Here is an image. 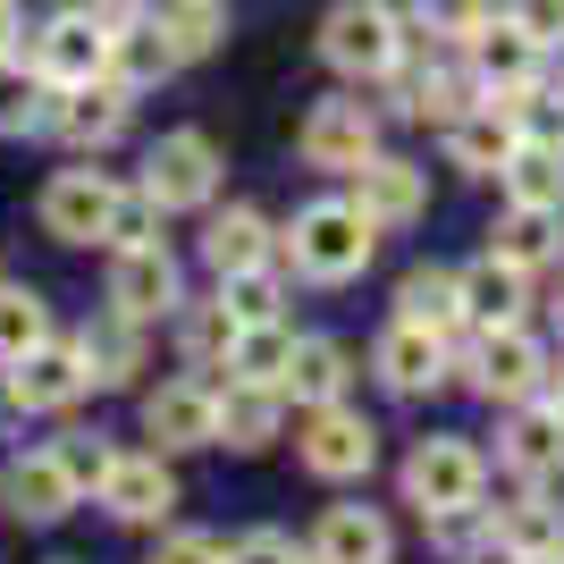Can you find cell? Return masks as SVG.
I'll return each mask as SVG.
<instances>
[{"label":"cell","mask_w":564,"mask_h":564,"mask_svg":"<svg viewBox=\"0 0 564 564\" xmlns=\"http://www.w3.org/2000/svg\"><path fill=\"white\" fill-rule=\"evenodd\" d=\"M51 455H59V471L76 480V497H85V489H101V480H110V464H118V455L101 447V438H59Z\"/></svg>","instance_id":"f35d334b"},{"label":"cell","mask_w":564,"mask_h":564,"mask_svg":"<svg viewBox=\"0 0 564 564\" xmlns=\"http://www.w3.org/2000/svg\"><path fill=\"white\" fill-rule=\"evenodd\" d=\"M219 304L253 329V321H279V270L270 261H253V270H236V279H219Z\"/></svg>","instance_id":"d590c367"},{"label":"cell","mask_w":564,"mask_h":564,"mask_svg":"<svg viewBox=\"0 0 564 564\" xmlns=\"http://www.w3.org/2000/svg\"><path fill=\"white\" fill-rule=\"evenodd\" d=\"M127 85H118V76H94V85H68V101H59V110H43V127L51 135H68L76 152H101V143H118L127 135Z\"/></svg>","instance_id":"30bf717a"},{"label":"cell","mask_w":564,"mask_h":564,"mask_svg":"<svg viewBox=\"0 0 564 564\" xmlns=\"http://www.w3.org/2000/svg\"><path fill=\"white\" fill-rule=\"evenodd\" d=\"M471 388L480 397H497V404H531L547 388V354H540V337L522 329H480V346H471Z\"/></svg>","instance_id":"5b68a950"},{"label":"cell","mask_w":564,"mask_h":564,"mask_svg":"<svg viewBox=\"0 0 564 564\" xmlns=\"http://www.w3.org/2000/svg\"><path fill=\"white\" fill-rule=\"evenodd\" d=\"M379 455V430L362 422V413H346V404H312L304 422V471H321V480H362Z\"/></svg>","instance_id":"ba28073f"},{"label":"cell","mask_w":564,"mask_h":564,"mask_svg":"<svg viewBox=\"0 0 564 564\" xmlns=\"http://www.w3.org/2000/svg\"><path fill=\"white\" fill-rule=\"evenodd\" d=\"M321 59L354 85H379V76H397L404 59V25L388 0H337L329 25H321Z\"/></svg>","instance_id":"7a4b0ae2"},{"label":"cell","mask_w":564,"mask_h":564,"mask_svg":"<svg viewBox=\"0 0 564 564\" xmlns=\"http://www.w3.org/2000/svg\"><path fill=\"white\" fill-rule=\"evenodd\" d=\"M489 253L522 261V270H540V261L556 253V212H531V203H514V212H506V228H497V245H489Z\"/></svg>","instance_id":"d6a6232c"},{"label":"cell","mask_w":564,"mask_h":564,"mask_svg":"<svg viewBox=\"0 0 564 564\" xmlns=\"http://www.w3.org/2000/svg\"><path fill=\"white\" fill-rule=\"evenodd\" d=\"M236 329H245V321H236L228 304H194V312H186V362H194V371L228 362V354H236Z\"/></svg>","instance_id":"836d02e7"},{"label":"cell","mask_w":564,"mask_h":564,"mask_svg":"<svg viewBox=\"0 0 564 564\" xmlns=\"http://www.w3.org/2000/svg\"><path fill=\"white\" fill-rule=\"evenodd\" d=\"M94 9H127V0H94Z\"/></svg>","instance_id":"bcb514c9"},{"label":"cell","mask_w":564,"mask_h":564,"mask_svg":"<svg viewBox=\"0 0 564 564\" xmlns=\"http://www.w3.org/2000/svg\"><path fill=\"white\" fill-rule=\"evenodd\" d=\"M110 304L127 312V321H152V312H169V304H177V261H169L161 245L118 253V270H110Z\"/></svg>","instance_id":"44dd1931"},{"label":"cell","mask_w":564,"mask_h":564,"mask_svg":"<svg viewBox=\"0 0 564 564\" xmlns=\"http://www.w3.org/2000/svg\"><path fill=\"white\" fill-rule=\"evenodd\" d=\"M279 404H286V388H270V379H228L219 438H228V447H270V438H279Z\"/></svg>","instance_id":"7402d4cb"},{"label":"cell","mask_w":564,"mask_h":564,"mask_svg":"<svg viewBox=\"0 0 564 564\" xmlns=\"http://www.w3.org/2000/svg\"><path fill=\"white\" fill-rule=\"evenodd\" d=\"M506 194H514V203H531V212H564V152L522 143L514 161H506Z\"/></svg>","instance_id":"f546056e"},{"label":"cell","mask_w":564,"mask_h":564,"mask_svg":"<svg viewBox=\"0 0 564 564\" xmlns=\"http://www.w3.org/2000/svg\"><path fill=\"white\" fill-rule=\"evenodd\" d=\"M34 76L43 85H94V76H110V25L85 18V9H68V18H51L43 34H34Z\"/></svg>","instance_id":"8992f818"},{"label":"cell","mask_w":564,"mask_h":564,"mask_svg":"<svg viewBox=\"0 0 564 564\" xmlns=\"http://www.w3.org/2000/svg\"><path fill=\"white\" fill-rule=\"evenodd\" d=\"M514 25L531 34V43H564V0H514Z\"/></svg>","instance_id":"60d3db41"},{"label":"cell","mask_w":564,"mask_h":564,"mask_svg":"<svg viewBox=\"0 0 564 564\" xmlns=\"http://www.w3.org/2000/svg\"><path fill=\"white\" fill-rule=\"evenodd\" d=\"M397 321H422V329L455 337L464 329V286H455V270H413V279L397 286Z\"/></svg>","instance_id":"4316f807"},{"label":"cell","mask_w":564,"mask_h":564,"mask_svg":"<svg viewBox=\"0 0 564 564\" xmlns=\"http://www.w3.org/2000/svg\"><path fill=\"white\" fill-rule=\"evenodd\" d=\"M152 564H228V556H219V540H203V531H177V540H161Z\"/></svg>","instance_id":"7bdbcfd3"},{"label":"cell","mask_w":564,"mask_h":564,"mask_svg":"<svg viewBox=\"0 0 564 564\" xmlns=\"http://www.w3.org/2000/svg\"><path fill=\"white\" fill-rule=\"evenodd\" d=\"M346 379H354V371H346V346H337V337H295L279 388H286L295 404H337V397H346Z\"/></svg>","instance_id":"cb8c5ba5"},{"label":"cell","mask_w":564,"mask_h":564,"mask_svg":"<svg viewBox=\"0 0 564 564\" xmlns=\"http://www.w3.org/2000/svg\"><path fill=\"white\" fill-rule=\"evenodd\" d=\"M9 34H18V0H0V59H9Z\"/></svg>","instance_id":"ee69618b"},{"label":"cell","mask_w":564,"mask_h":564,"mask_svg":"<svg viewBox=\"0 0 564 564\" xmlns=\"http://www.w3.org/2000/svg\"><path fill=\"white\" fill-rule=\"evenodd\" d=\"M85 362H94V379H135L143 371V321H127V312L110 304V321H94L85 329Z\"/></svg>","instance_id":"f1b7e54d"},{"label":"cell","mask_w":564,"mask_h":564,"mask_svg":"<svg viewBox=\"0 0 564 564\" xmlns=\"http://www.w3.org/2000/svg\"><path fill=\"white\" fill-rule=\"evenodd\" d=\"M286 354H295V337H286L279 321H253V329H236L228 371L236 379H270V388H279V379H286Z\"/></svg>","instance_id":"4dcf8cb0"},{"label":"cell","mask_w":564,"mask_h":564,"mask_svg":"<svg viewBox=\"0 0 564 564\" xmlns=\"http://www.w3.org/2000/svg\"><path fill=\"white\" fill-rule=\"evenodd\" d=\"M143 430L161 447H219V397L203 379H169V388L143 397Z\"/></svg>","instance_id":"7c38bea8"},{"label":"cell","mask_w":564,"mask_h":564,"mask_svg":"<svg viewBox=\"0 0 564 564\" xmlns=\"http://www.w3.org/2000/svg\"><path fill=\"white\" fill-rule=\"evenodd\" d=\"M506 110H514L522 143H547V152H564V94H556V85H540V76H531V85H522Z\"/></svg>","instance_id":"e575fe53"},{"label":"cell","mask_w":564,"mask_h":564,"mask_svg":"<svg viewBox=\"0 0 564 564\" xmlns=\"http://www.w3.org/2000/svg\"><path fill=\"white\" fill-rule=\"evenodd\" d=\"M0 506L18 522H59L76 506V480L59 471V455H18V464H0Z\"/></svg>","instance_id":"e0dca14e"},{"label":"cell","mask_w":564,"mask_h":564,"mask_svg":"<svg viewBox=\"0 0 564 564\" xmlns=\"http://www.w3.org/2000/svg\"><path fill=\"white\" fill-rule=\"evenodd\" d=\"M161 203H152V194H118V212H110V236H101V245H110V253H135V245H161Z\"/></svg>","instance_id":"74e56055"},{"label":"cell","mask_w":564,"mask_h":564,"mask_svg":"<svg viewBox=\"0 0 564 564\" xmlns=\"http://www.w3.org/2000/svg\"><path fill=\"white\" fill-rule=\"evenodd\" d=\"M379 152V118L362 101H312L304 118V161L312 169H362Z\"/></svg>","instance_id":"8fae6325"},{"label":"cell","mask_w":564,"mask_h":564,"mask_svg":"<svg viewBox=\"0 0 564 564\" xmlns=\"http://www.w3.org/2000/svg\"><path fill=\"white\" fill-rule=\"evenodd\" d=\"M286 236H295V270L321 279V286L362 279V270H371V245H379V228L362 219V203H312V212H295Z\"/></svg>","instance_id":"6da1fadb"},{"label":"cell","mask_w":564,"mask_h":564,"mask_svg":"<svg viewBox=\"0 0 564 564\" xmlns=\"http://www.w3.org/2000/svg\"><path fill=\"white\" fill-rule=\"evenodd\" d=\"M388 556H397V540L371 506H329L312 531V564H388Z\"/></svg>","instance_id":"ffe728a7"},{"label":"cell","mask_w":564,"mask_h":564,"mask_svg":"<svg viewBox=\"0 0 564 564\" xmlns=\"http://www.w3.org/2000/svg\"><path fill=\"white\" fill-rule=\"evenodd\" d=\"M25 127H43V76L0 59V135H25Z\"/></svg>","instance_id":"8d00e7d4"},{"label":"cell","mask_w":564,"mask_h":564,"mask_svg":"<svg viewBox=\"0 0 564 564\" xmlns=\"http://www.w3.org/2000/svg\"><path fill=\"white\" fill-rule=\"evenodd\" d=\"M228 564H304V556H295V540H286V531H253V540H236Z\"/></svg>","instance_id":"b9f144b4"},{"label":"cell","mask_w":564,"mask_h":564,"mask_svg":"<svg viewBox=\"0 0 564 564\" xmlns=\"http://www.w3.org/2000/svg\"><path fill=\"white\" fill-rule=\"evenodd\" d=\"M455 286H464V321L471 329H514L522 304H531V270L506 253H480L471 270H455Z\"/></svg>","instance_id":"4fadbf2b"},{"label":"cell","mask_w":564,"mask_h":564,"mask_svg":"<svg viewBox=\"0 0 564 564\" xmlns=\"http://www.w3.org/2000/svg\"><path fill=\"white\" fill-rule=\"evenodd\" d=\"M497 547H514V564L564 556V514L547 506V497H522V506H506V514H497Z\"/></svg>","instance_id":"83f0119b"},{"label":"cell","mask_w":564,"mask_h":564,"mask_svg":"<svg viewBox=\"0 0 564 564\" xmlns=\"http://www.w3.org/2000/svg\"><path fill=\"white\" fill-rule=\"evenodd\" d=\"M413 9H422V25H430V34H471V25L489 18L480 0H413Z\"/></svg>","instance_id":"ab89813d"},{"label":"cell","mask_w":564,"mask_h":564,"mask_svg":"<svg viewBox=\"0 0 564 564\" xmlns=\"http://www.w3.org/2000/svg\"><path fill=\"white\" fill-rule=\"evenodd\" d=\"M547 404H556V422H564V379H556V388H547Z\"/></svg>","instance_id":"f6af8a7d"},{"label":"cell","mask_w":564,"mask_h":564,"mask_svg":"<svg viewBox=\"0 0 564 564\" xmlns=\"http://www.w3.org/2000/svg\"><path fill=\"white\" fill-rule=\"evenodd\" d=\"M203 261H212L219 279H236V270H253V261H270V219L261 212H219L212 219V236H203Z\"/></svg>","instance_id":"484cf974"},{"label":"cell","mask_w":564,"mask_h":564,"mask_svg":"<svg viewBox=\"0 0 564 564\" xmlns=\"http://www.w3.org/2000/svg\"><path fill=\"white\" fill-rule=\"evenodd\" d=\"M522 152V127H514V110H464V118H447V161L455 169H471V177H506V161Z\"/></svg>","instance_id":"9a60e30c"},{"label":"cell","mask_w":564,"mask_h":564,"mask_svg":"<svg viewBox=\"0 0 564 564\" xmlns=\"http://www.w3.org/2000/svg\"><path fill=\"white\" fill-rule=\"evenodd\" d=\"M101 506H110L118 522H161L169 506H177V480H169V464L161 455H118L110 464V480H101Z\"/></svg>","instance_id":"ac0fdd59"},{"label":"cell","mask_w":564,"mask_h":564,"mask_svg":"<svg viewBox=\"0 0 564 564\" xmlns=\"http://www.w3.org/2000/svg\"><path fill=\"white\" fill-rule=\"evenodd\" d=\"M480 480H489V464H480L464 438H422V447H413V464H404V497H413L430 522L480 506Z\"/></svg>","instance_id":"3957f363"},{"label":"cell","mask_w":564,"mask_h":564,"mask_svg":"<svg viewBox=\"0 0 564 564\" xmlns=\"http://www.w3.org/2000/svg\"><path fill=\"white\" fill-rule=\"evenodd\" d=\"M169 68H177V43H169L161 25H110V76L127 85V94L161 85Z\"/></svg>","instance_id":"d4e9b609"},{"label":"cell","mask_w":564,"mask_h":564,"mask_svg":"<svg viewBox=\"0 0 564 564\" xmlns=\"http://www.w3.org/2000/svg\"><path fill=\"white\" fill-rule=\"evenodd\" d=\"M506 464H514L522 480H556V471H564V422H556V404H522L514 422H506Z\"/></svg>","instance_id":"603a6c76"},{"label":"cell","mask_w":564,"mask_h":564,"mask_svg":"<svg viewBox=\"0 0 564 564\" xmlns=\"http://www.w3.org/2000/svg\"><path fill=\"white\" fill-rule=\"evenodd\" d=\"M354 203H362V219H371V228H413V219L430 212V177L413 161H362L354 169Z\"/></svg>","instance_id":"5bb4252c"},{"label":"cell","mask_w":564,"mask_h":564,"mask_svg":"<svg viewBox=\"0 0 564 564\" xmlns=\"http://www.w3.org/2000/svg\"><path fill=\"white\" fill-rule=\"evenodd\" d=\"M219 186V152L212 135H194V127H177V135L152 143V161H143V194L161 203V212H203Z\"/></svg>","instance_id":"277c9868"},{"label":"cell","mask_w":564,"mask_h":564,"mask_svg":"<svg viewBox=\"0 0 564 564\" xmlns=\"http://www.w3.org/2000/svg\"><path fill=\"white\" fill-rule=\"evenodd\" d=\"M94 388V362H85V346H34V354H18L9 362V397L25 404V413H59V404H76Z\"/></svg>","instance_id":"9c48e42d"},{"label":"cell","mask_w":564,"mask_h":564,"mask_svg":"<svg viewBox=\"0 0 564 564\" xmlns=\"http://www.w3.org/2000/svg\"><path fill=\"white\" fill-rule=\"evenodd\" d=\"M110 212H118V186L101 169H59L43 186V228L59 245H101L110 236Z\"/></svg>","instance_id":"52a82bcc"},{"label":"cell","mask_w":564,"mask_h":564,"mask_svg":"<svg viewBox=\"0 0 564 564\" xmlns=\"http://www.w3.org/2000/svg\"><path fill=\"white\" fill-rule=\"evenodd\" d=\"M464 43H471V76H480V85H497V94H522V85L540 76V43H531L514 18H497V25L480 18Z\"/></svg>","instance_id":"d6986e66"},{"label":"cell","mask_w":564,"mask_h":564,"mask_svg":"<svg viewBox=\"0 0 564 564\" xmlns=\"http://www.w3.org/2000/svg\"><path fill=\"white\" fill-rule=\"evenodd\" d=\"M379 379H388L397 397H430V388L447 379V337L422 329V321H397V329L379 337Z\"/></svg>","instance_id":"2e32d148"},{"label":"cell","mask_w":564,"mask_h":564,"mask_svg":"<svg viewBox=\"0 0 564 564\" xmlns=\"http://www.w3.org/2000/svg\"><path fill=\"white\" fill-rule=\"evenodd\" d=\"M51 337V312L34 286H0V362H18V354H34Z\"/></svg>","instance_id":"1f68e13d"}]
</instances>
